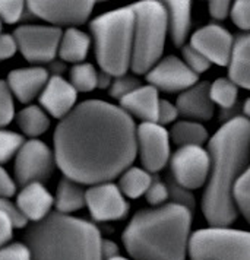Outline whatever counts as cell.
<instances>
[{"label":"cell","mask_w":250,"mask_h":260,"mask_svg":"<svg viewBox=\"0 0 250 260\" xmlns=\"http://www.w3.org/2000/svg\"><path fill=\"white\" fill-rule=\"evenodd\" d=\"M209 15L216 19V21H223V19H226L227 16L230 15L231 12V3L230 2H227V0H212V2H209Z\"/></svg>","instance_id":"44"},{"label":"cell","mask_w":250,"mask_h":260,"mask_svg":"<svg viewBox=\"0 0 250 260\" xmlns=\"http://www.w3.org/2000/svg\"><path fill=\"white\" fill-rule=\"evenodd\" d=\"M198 75L176 56H167L160 60L151 71L146 73L148 85L158 91L176 94L183 92L198 83Z\"/></svg>","instance_id":"13"},{"label":"cell","mask_w":250,"mask_h":260,"mask_svg":"<svg viewBox=\"0 0 250 260\" xmlns=\"http://www.w3.org/2000/svg\"><path fill=\"white\" fill-rule=\"evenodd\" d=\"M211 158L202 146H181L170 158V176L188 190L201 189L208 181Z\"/></svg>","instance_id":"10"},{"label":"cell","mask_w":250,"mask_h":260,"mask_svg":"<svg viewBox=\"0 0 250 260\" xmlns=\"http://www.w3.org/2000/svg\"><path fill=\"white\" fill-rule=\"evenodd\" d=\"M193 212L166 203L133 215L121 241L131 260H186Z\"/></svg>","instance_id":"3"},{"label":"cell","mask_w":250,"mask_h":260,"mask_svg":"<svg viewBox=\"0 0 250 260\" xmlns=\"http://www.w3.org/2000/svg\"><path fill=\"white\" fill-rule=\"evenodd\" d=\"M181 54H183V61L189 66V69L193 71L196 75L206 72L211 68V61L206 59L203 54H201L196 48H193L191 44L181 47Z\"/></svg>","instance_id":"35"},{"label":"cell","mask_w":250,"mask_h":260,"mask_svg":"<svg viewBox=\"0 0 250 260\" xmlns=\"http://www.w3.org/2000/svg\"><path fill=\"white\" fill-rule=\"evenodd\" d=\"M89 29L94 38L96 59L101 71L113 78L131 69L135 13L131 6L103 13L92 19Z\"/></svg>","instance_id":"5"},{"label":"cell","mask_w":250,"mask_h":260,"mask_svg":"<svg viewBox=\"0 0 250 260\" xmlns=\"http://www.w3.org/2000/svg\"><path fill=\"white\" fill-rule=\"evenodd\" d=\"M209 82H198L192 88L180 92L176 107L180 116L193 121H208L214 116L215 104L209 95Z\"/></svg>","instance_id":"18"},{"label":"cell","mask_w":250,"mask_h":260,"mask_svg":"<svg viewBox=\"0 0 250 260\" xmlns=\"http://www.w3.org/2000/svg\"><path fill=\"white\" fill-rule=\"evenodd\" d=\"M16 205L28 221L37 224L51 213L50 211L54 205V198L43 183H31L18 193Z\"/></svg>","instance_id":"19"},{"label":"cell","mask_w":250,"mask_h":260,"mask_svg":"<svg viewBox=\"0 0 250 260\" xmlns=\"http://www.w3.org/2000/svg\"><path fill=\"white\" fill-rule=\"evenodd\" d=\"M0 34H2V22H0Z\"/></svg>","instance_id":"50"},{"label":"cell","mask_w":250,"mask_h":260,"mask_svg":"<svg viewBox=\"0 0 250 260\" xmlns=\"http://www.w3.org/2000/svg\"><path fill=\"white\" fill-rule=\"evenodd\" d=\"M76 100L78 92L71 82L63 79L60 75H53L40 94V106L51 117L61 120L78 106Z\"/></svg>","instance_id":"16"},{"label":"cell","mask_w":250,"mask_h":260,"mask_svg":"<svg viewBox=\"0 0 250 260\" xmlns=\"http://www.w3.org/2000/svg\"><path fill=\"white\" fill-rule=\"evenodd\" d=\"M16 193V183L9 173L0 166V199H11Z\"/></svg>","instance_id":"43"},{"label":"cell","mask_w":250,"mask_h":260,"mask_svg":"<svg viewBox=\"0 0 250 260\" xmlns=\"http://www.w3.org/2000/svg\"><path fill=\"white\" fill-rule=\"evenodd\" d=\"M61 29L51 25H22L13 37L24 59L33 64L50 63L59 54Z\"/></svg>","instance_id":"8"},{"label":"cell","mask_w":250,"mask_h":260,"mask_svg":"<svg viewBox=\"0 0 250 260\" xmlns=\"http://www.w3.org/2000/svg\"><path fill=\"white\" fill-rule=\"evenodd\" d=\"M91 47V37L78 28H68L60 41L59 56L63 61L79 64L86 59Z\"/></svg>","instance_id":"23"},{"label":"cell","mask_w":250,"mask_h":260,"mask_svg":"<svg viewBox=\"0 0 250 260\" xmlns=\"http://www.w3.org/2000/svg\"><path fill=\"white\" fill-rule=\"evenodd\" d=\"M71 85L76 92H91L98 88V72L91 63H79L71 69Z\"/></svg>","instance_id":"29"},{"label":"cell","mask_w":250,"mask_h":260,"mask_svg":"<svg viewBox=\"0 0 250 260\" xmlns=\"http://www.w3.org/2000/svg\"><path fill=\"white\" fill-rule=\"evenodd\" d=\"M24 143L22 135L11 130H0V166L9 162L13 156H16Z\"/></svg>","instance_id":"31"},{"label":"cell","mask_w":250,"mask_h":260,"mask_svg":"<svg viewBox=\"0 0 250 260\" xmlns=\"http://www.w3.org/2000/svg\"><path fill=\"white\" fill-rule=\"evenodd\" d=\"M16 51H19V48L13 34H0V61L12 59Z\"/></svg>","instance_id":"42"},{"label":"cell","mask_w":250,"mask_h":260,"mask_svg":"<svg viewBox=\"0 0 250 260\" xmlns=\"http://www.w3.org/2000/svg\"><path fill=\"white\" fill-rule=\"evenodd\" d=\"M48 79L50 75L47 69L41 66H29L9 72L6 83L12 95L18 98V101L28 104L43 92Z\"/></svg>","instance_id":"17"},{"label":"cell","mask_w":250,"mask_h":260,"mask_svg":"<svg viewBox=\"0 0 250 260\" xmlns=\"http://www.w3.org/2000/svg\"><path fill=\"white\" fill-rule=\"evenodd\" d=\"M86 206L92 219L98 222L120 221L129 212V203L119 186L103 183L86 190Z\"/></svg>","instance_id":"14"},{"label":"cell","mask_w":250,"mask_h":260,"mask_svg":"<svg viewBox=\"0 0 250 260\" xmlns=\"http://www.w3.org/2000/svg\"><path fill=\"white\" fill-rule=\"evenodd\" d=\"M0 211L11 219L15 228H25L29 222L25 218L24 213L21 212V209L18 208V205L12 203L11 199H0Z\"/></svg>","instance_id":"40"},{"label":"cell","mask_w":250,"mask_h":260,"mask_svg":"<svg viewBox=\"0 0 250 260\" xmlns=\"http://www.w3.org/2000/svg\"><path fill=\"white\" fill-rule=\"evenodd\" d=\"M26 3L16 2V0H0V22L13 25L16 24L22 15Z\"/></svg>","instance_id":"34"},{"label":"cell","mask_w":250,"mask_h":260,"mask_svg":"<svg viewBox=\"0 0 250 260\" xmlns=\"http://www.w3.org/2000/svg\"><path fill=\"white\" fill-rule=\"evenodd\" d=\"M13 224L11 219L0 211V248L8 246L13 237Z\"/></svg>","instance_id":"45"},{"label":"cell","mask_w":250,"mask_h":260,"mask_svg":"<svg viewBox=\"0 0 250 260\" xmlns=\"http://www.w3.org/2000/svg\"><path fill=\"white\" fill-rule=\"evenodd\" d=\"M233 196H234L237 211L243 215L246 222L250 225V167L243 173V176L238 178V181L234 186Z\"/></svg>","instance_id":"30"},{"label":"cell","mask_w":250,"mask_h":260,"mask_svg":"<svg viewBox=\"0 0 250 260\" xmlns=\"http://www.w3.org/2000/svg\"><path fill=\"white\" fill-rule=\"evenodd\" d=\"M131 8L135 13L131 69L135 75H145L164 53L168 32L167 9L164 3L155 0L139 2Z\"/></svg>","instance_id":"6"},{"label":"cell","mask_w":250,"mask_h":260,"mask_svg":"<svg viewBox=\"0 0 250 260\" xmlns=\"http://www.w3.org/2000/svg\"><path fill=\"white\" fill-rule=\"evenodd\" d=\"M168 34L176 47H183L192 25V3L189 0H170L166 2Z\"/></svg>","instance_id":"21"},{"label":"cell","mask_w":250,"mask_h":260,"mask_svg":"<svg viewBox=\"0 0 250 260\" xmlns=\"http://www.w3.org/2000/svg\"><path fill=\"white\" fill-rule=\"evenodd\" d=\"M231 21L238 29L250 32V0H237L231 5Z\"/></svg>","instance_id":"37"},{"label":"cell","mask_w":250,"mask_h":260,"mask_svg":"<svg viewBox=\"0 0 250 260\" xmlns=\"http://www.w3.org/2000/svg\"><path fill=\"white\" fill-rule=\"evenodd\" d=\"M111 82H113V76H110L108 73L103 71L98 73V88H101V89L110 88Z\"/></svg>","instance_id":"47"},{"label":"cell","mask_w":250,"mask_h":260,"mask_svg":"<svg viewBox=\"0 0 250 260\" xmlns=\"http://www.w3.org/2000/svg\"><path fill=\"white\" fill-rule=\"evenodd\" d=\"M170 138L179 148L181 146H202L208 141V130L199 121L179 120L170 130Z\"/></svg>","instance_id":"25"},{"label":"cell","mask_w":250,"mask_h":260,"mask_svg":"<svg viewBox=\"0 0 250 260\" xmlns=\"http://www.w3.org/2000/svg\"><path fill=\"white\" fill-rule=\"evenodd\" d=\"M191 260H250V231L209 226L195 231L189 241Z\"/></svg>","instance_id":"7"},{"label":"cell","mask_w":250,"mask_h":260,"mask_svg":"<svg viewBox=\"0 0 250 260\" xmlns=\"http://www.w3.org/2000/svg\"><path fill=\"white\" fill-rule=\"evenodd\" d=\"M136 124L121 107L86 100L54 130V158L63 176L79 184L110 183L131 168L136 154Z\"/></svg>","instance_id":"1"},{"label":"cell","mask_w":250,"mask_h":260,"mask_svg":"<svg viewBox=\"0 0 250 260\" xmlns=\"http://www.w3.org/2000/svg\"><path fill=\"white\" fill-rule=\"evenodd\" d=\"M141 85V81L132 75H123V76H117L113 79L111 86L108 88V94L111 98H116V100H123L124 96H128L132 94L133 91H136Z\"/></svg>","instance_id":"32"},{"label":"cell","mask_w":250,"mask_h":260,"mask_svg":"<svg viewBox=\"0 0 250 260\" xmlns=\"http://www.w3.org/2000/svg\"><path fill=\"white\" fill-rule=\"evenodd\" d=\"M101 254H103V260H113L116 257H120L119 246L111 240H103L101 241Z\"/></svg>","instance_id":"46"},{"label":"cell","mask_w":250,"mask_h":260,"mask_svg":"<svg viewBox=\"0 0 250 260\" xmlns=\"http://www.w3.org/2000/svg\"><path fill=\"white\" fill-rule=\"evenodd\" d=\"M54 205L56 212L61 215L76 212L86 206V191L82 189V184L66 177L61 178L56 190Z\"/></svg>","instance_id":"24"},{"label":"cell","mask_w":250,"mask_h":260,"mask_svg":"<svg viewBox=\"0 0 250 260\" xmlns=\"http://www.w3.org/2000/svg\"><path fill=\"white\" fill-rule=\"evenodd\" d=\"M228 78L237 86L250 91V32H241L234 38Z\"/></svg>","instance_id":"22"},{"label":"cell","mask_w":250,"mask_h":260,"mask_svg":"<svg viewBox=\"0 0 250 260\" xmlns=\"http://www.w3.org/2000/svg\"><path fill=\"white\" fill-rule=\"evenodd\" d=\"M138 154L143 170L161 171L170 161V133L158 123H141L136 129Z\"/></svg>","instance_id":"11"},{"label":"cell","mask_w":250,"mask_h":260,"mask_svg":"<svg viewBox=\"0 0 250 260\" xmlns=\"http://www.w3.org/2000/svg\"><path fill=\"white\" fill-rule=\"evenodd\" d=\"M209 95L212 103L223 110V114L231 113L236 107L238 96V86L230 78H220L209 86Z\"/></svg>","instance_id":"28"},{"label":"cell","mask_w":250,"mask_h":260,"mask_svg":"<svg viewBox=\"0 0 250 260\" xmlns=\"http://www.w3.org/2000/svg\"><path fill=\"white\" fill-rule=\"evenodd\" d=\"M54 167V152L44 142L29 139L15 158V183L21 187L31 183H43L51 177Z\"/></svg>","instance_id":"9"},{"label":"cell","mask_w":250,"mask_h":260,"mask_svg":"<svg viewBox=\"0 0 250 260\" xmlns=\"http://www.w3.org/2000/svg\"><path fill=\"white\" fill-rule=\"evenodd\" d=\"M211 170L202 196V211L211 226H228L237 218L234 186L247 170L250 158V120H227L208 142Z\"/></svg>","instance_id":"2"},{"label":"cell","mask_w":250,"mask_h":260,"mask_svg":"<svg viewBox=\"0 0 250 260\" xmlns=\"http://www.w3.org/2000/svg\"><path fill=\"white\" fill-rule=\"evenodd\" d=\"M241 111H243V114H244L243 117H246L247 120H250V96L244 100L243 107H241Z\"/></svg>","instance_id":"48"},{"label":"cell","mask_w":250,"mask_h":260,"mask_svg":"<svg viewBox=\"0 0 250 260\" xmlns=\"http://www.w3.org/2000/svg\"><path fill=\"white\" fill-rule=\"evenodd\" d=\"M15 117L13 95L6 81H0V130L6 127Z\"/></svg>","instance_id":"33"},{"label":"cell","mask_w":250,"mask_h":260,"mask_svg":"<svg viewBox=\"0 0 250 260\" xmlns=\"http://www.w3.org/2000/svg\"><path fill=\"white\" fill-rule=\"evenodd\" d=\"M158 106V89L151 85L139 86L136 91L120 100V107L132 117L142 120V123H157Z\"/></svg>","instance_id":"20"},{"label":"cell","mask_w":250,"mask_h":260,"mask_svg":"<svg viewBox=\"0 0 250 260\" xmlns=\"http://www.w3.org/2000/svg\"><path fill=\"white\" fill-rule=\"evenodd\" d=\"M152 183V176L146 170L139 167L128 168L119 180V189L123 196L129 199H139L141 196L146 194Z\"/></svg>","instance_id":"26"},{"label":"cell","mask_w":250,"mask_h":260,"mask_svg":"<svg viewBox=\"0 0 250 260\" xmlns=\"http://www.w3.org/2000/svg\"><path fill=\"white\" fill-rule=\"evenodd\" d=\"M26 9L34 16L44 19L51 26L75 28L83 25L94 11L96 3L89 0L76 2H28Z\"/></svg>","instance_id":"12"},{"label":"cell","mask_w":250,"mask_h":260,"mask_svg":"<svg viewBox=\"0 0 250 260\" xmlns=\"http://www.w3.org/2000/svg\"><path fill=\"white\" fill-rule=\"evenodd\" d=\"M113 260H131V259H126V257H121V256H120V257H116V259H113Z\"/></svg>","instance_id":"49"},{"label":"cell","mask_w":250,"mask_h":260,"mask_svg":"<svg viewBox=\"0 0 250 260\" xmlns=\"http://www.w3.org/2000/svg\"><path fill=\"white\" fill-rule=\"evenodd\" d=\"M0 260H33V253L25 243H9L0 248Z\"/></svg>","instance_id":"39"},{"label":"cell","mask_w":250,"mask_h":260,"mask_svg":"<svg viewBox=\"0 0 250 260\" xmlns=\"http://www.w3.org/2000/svg\"><path fill=\"white\" fill-rule=\"evenodd\" d=\"M179 117V110L176 104H171L167 100H160V106H158V120L157 123L160 126L170 124L173 121H176Z\"/></svg>","instance_id":"41"},{"label":"cell","mask_w":250,"mask_h":260,"mask_svg":"<svg viewBox=\"0 0 250 260\" xmlns=\"http://www.w3.org/2000/svg\"><path fill=\"white\" fill-rule=\"evenodd\" d=\"M191 46L196 48L211 63L218 66H230L234 38L224 26L209 24L193 32Z\"/></svg>","instance_id":"15"},{"label":"cell","mask_w":250,"mask_h":260,"mask_svg":"<svg viewBox=\"0 0 250 260\" xmlns=\"http://www.w3.org/2000/svg\"><path fill=\"white\" fill-rule=\"evenodd\" d=\"M146 201L154 208L166 205V201L168 199V187L166 181H163L160 177H152V183L149 189L146 191Z\"/></svg>","instance_id":"38"},{"label":"cell","mask_w":250,"mask_h":260,"mask_svg":"<svg viewBox=\"0 0 250 260\" xmlns=\"http://www.w3.org/2000/svg\"><path fill=\"white\" fill-rule=\"evenodd\" d=\"M16 121L22 133L36 139L37 136L46 133L50 127L47 113L38 106H28L16 114Z\"/></svg>","instance_id":"27"},{"label":"cell","mask_w":250,"mask_h":260,"mask_svg":"<svg viewBox=\"0 0 250 260\" xmlns=\"http://www.w3.org/2000/svg\"><path fill=\"white\" fill-rule=\"evenodd\" d=\"M101 241L92 222L59 212H51L25 233L33 260H103Z\"/></svg>","instance_id":"4"},{"label":"cell","mask_w":250,"mask_h":260,"mask_svg":"<svg viewBox=\"0 0 250 260\" xmlns=\"http://www.w3.org/2000/svg\"><path fill=\"white\" fill-rule=\"evenodd\" d=\"M167 187H168V198L173 199V203H177V205H183L186 206L188 209H191L192 212L195 211V198L191 193V190L181 187L180 184H177L171 176H168L166 180Z\"/></svg>","instance_id":"36"}]
</instances>
